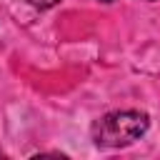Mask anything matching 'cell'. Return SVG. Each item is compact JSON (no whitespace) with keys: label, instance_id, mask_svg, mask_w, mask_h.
<instances>
[{"label":"cell","instance_id":"cell-3","mask_svg":"<svg viewBox=\"0 0 160 160\" xmlns=\"http://www.w3.org/2000/svg\"><path fill=\"white\" fill-rule=\"evenodd\" d=\"M102 2H110V0H102Z\"/></svg>","mask_w":160,"mask_h":160},{"label":"cell","instance_id":"cell-1","mask_svg":"<svg viewBox=\"0 0 160 160\" xmlns=\"http://www.w3.org/2000/svg\"><path fill=\"white\" fill-rule=\"evenodd\" d=\"M150 128L148 112L140 110H115L95 120L92 140L98 148H125L140 140Z\"/></svg>","mask_w":160,"mask_h":160},{"label":"cell","instance_id":"cell-2","mask_svg":"<svg viewBox=\"0 0 160 160\" xmlns=\"http://www.w3.org/2000/svg\"><path fill=\"white\" fill-rule=\"evenodd\" d=\"M32 8H40V10H48V8H52V5H58L60 0H28Z\"/></svg>","mask_w":160,"mask_h":160}]
</instances>
